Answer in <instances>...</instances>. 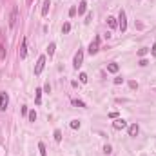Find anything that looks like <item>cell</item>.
<instances>
[{
  "label": "cell",
  "mask_w": 156,
  "mask_h": 156,
  "mask_svg": "<svg viewBox=\"0 0 156 156\" xmlns=\"http://www.w3.org/2000/svg\"><path fill=\"white\" fill-rule=\"evenodd\" d=\"M118 29L122 33L127 31V17H125V11L120 9V15H118Z\"/></svg>",
  "instance_id": "cell-1"
},
{
  "label": "cell",
  "mask_w": 156,
  "mask_h": 156,
  "mask_svg": "<svg viewBox=\"0 0 156 156\" xmlns=\"http://www.w3.org/2000/svg\"><path fill=\"white\" fill-rule=\"evenodd\" d=\"M82 64H84V51L82 49H78L76 51V55H75V58H73V67L78 71L82 67Z\"/></svg>",
  "instance_id": "cell-2"
},
{
  "label": "cell",
  "mask_w": 156,
  "mask_h": 156,
  "mask_svg": "<svg viewBox=\"0 0 156 156\" xmlns=\"http://www.w3.org/2000/svg\"><path fill=\"white\" fill-rule=\"evenodd\" d=\"M87 51H89V55H96L100 51V36H95V40L89 44V49Z\"/></svg>",
  "instance_id": "cell-3"
},
{
  "label": "cell",
  "mask_w": 156,
  "mask_h": 156,
  "mask_svg": "<svg viewBox=\"0 0 156 156\" xmlns=\"http://www.w3.org/2000/svg\"><path fill=\"white\" fill-rule=\"evenodd\" d=\"M9 105V96L7 93H0V111H6Z\"/></svg>",
  "instance_id": "cell-4"
},
{
  "label": "cell",
  "mask_w": 156,
  "mask_h": 156,
  "mask_svg": "<svg viewBox=\"0 0 156 156\" xmlns=\"http://www.w3.org/2000/svg\"><path fill=\"white\" fill-rule=\"evenodd\" d=\"M44 65H46V56H38V62H36V65H35V75H40V73L44 71Z\"/></svg>",
  "instance_id": "cell-5"
},
{
  "label": "cell",
  "mask_w": 156,
  "mask_h": 156,
  "mask_svg": "<svg viewBox=\"0 0 156 156\" xmlns=\"http://www.w3.org/2000/svg\"><path fill=\"white\" fill-rule=\"evenodd\" d=\"M113 127H114L116 131H122V129H125V127H127V122H125L124 118H114V122H113Z\"/></svg>",
  "instance_id": "cell-6"
},
{
  "label": "cell",
  "mask_w": 156,
  "mask_h": 156,
  "mask_svg": "<svg viewBox=\"0 0 156 156\" xmlns=\"http://www.w3.org/2000/svg\"><path fill=\"white\" fill-rule=\"evenodd\" d=\"M17 20H18V7H13L11 17H9V27H15V26H17Z\"/></svg>",
  "instance_id": "cell-7"
},
{
  "label": "cell",
  "mask_w": 156,
  "mask_h": 156,
  "mask_svg": "<svg viewBox=\"0 0 156 156\" xmlns=\"http://www.w3.org/2000/svg\"><path fill=\"white\" fill-rule=\"evenodd\" d=\"M18 55H20L22 60L27 56V38H24V40H22V46H20V51H18Z\"/></svg>",
  "instance_id": "cell-8"
},
{
  "label": "cell",
  "mask_w": 156,
  "mask_h": 156,
  "mask_svg": "<svg viewBox=\"0 0 156 156\" xmlns=\"http://www.w3.org/2000/svg\"><path fill=\"white\" fill-rule=\"evenodd\" d=\"M140 133V127H138V124H133V125H129V136L131 138H136Z\"/></svg>",
  "instance_id": "cell-9"
},
{
  "label": "cell",
  "mask_w": 156,
  "mask_h": 156,
  "mask_svg": "<svg viewBox=\"0 0 156 156\" xmlns=\"http://www.w3.org/2000/svg\"><path fill=\"white\" fill-rule=\"evenodd\" d=\"M49 7H51V0H46V2H44V6H42V17H47Z\"/></svg>",
  "instance_id": "cell-10"
},
{
  "label": "cell",
  "mask_w": 156,
  "mask_h": 156,
  "mask_svg": "<svg viewBox=\"0 0 156 156\" xmlns=\"http://www.w3.org/2000/svg\"><path fill=\"white\" fill-rule=\"evenodd\" d=\"M118 69H120V65L116 64V62H111V64L107 65V71L109 73H118Z\"/></svg>",
  "instance_id": "cell-11"
},
{
  "label": "cell",
  "mask_w": 156,
  "mask_h": 156,
  "mask_svg": "<svg viewBox=\"0 0 156 156\" xmlns=\"http://www.w3.org/2000/svg\"><path fill=\"white\" fill-rule=\"evenodd\" d=\"M35 102H36V105L42 104V89H36L35 91Z\"/></svg>",
  "instance_id": "cell-12"
},
{
  "label": "cell",
  "mask_w": 156,
  "mask_h": 156,
  "mask_svg": "<svg viewBox=\"0 0 156 156\" xmlns=\"http://www.w3.org/2000/svg\"><path fill=\"white\" fill-rule=\"evenodd\" d=\"M55 51H56V44H55V42H51L49 46H47V55L53 56V55H55Z\"/></svg>",
  "instance_id": "cell-13"
},
{
  "label": "cell",
  "mask_w": 156,
  "mask_h": 156,
  "mask_svg": "<svg viewBox=\"0 0 156 156\" xmlns=\"http://www.w3.org/2000/svg\"><path fill=\"white\" fill-rule=\"evenodd\" d=\"M107 24H109V27H118V22H116V18L114 17H109V18H107Z\"/></svg>",
  "instance_id": "cell-14"
},
{
  "label": "cell",
  "mask_w": 156,
  "mask_h": 156,
  "mask_svg": "<svg viewBox=\"0 0 156 156\" xmlns=\"http://www.w3.org/2000/svg\"><path fill=\"white\" fill-rule=\"evenodd\" d=\"M87 11V2H80V6H78V15H84Z\"/></svg>",
  "instance_id": "cell-15"
},
{
  "label": "cell",
  "mask_w": 156,
  "mask_h": 156,
  "mask_svg": "<svg viewBox=\"0 0 156 156\" xmlns=\"http://www.w3.org/2000/svg\"><path fill=\"white\" fill-rule=\"evenodd\" d=\"M38 151H40V156H47V153H46V145H44V142H38Z\"/></svg>",
  "instance_id": "cell-16"
},
{
  "label": "cell",
  "mask_w": 156,
  "mask_h": 156,
  "mask_svg": "<svg viewBox=\"0 0 156 156\" xmlns=\"http://www.w3.org/2000/svg\"><path fill=\"white\" fill-rule=\"evenodd\" d=\"M69 31H71V24H69V22H65L64 26H62V33H64V35H67Z\"/></svg>",
  "instance_id": "cell-17"
},
{
  "label": "cell",
  "mask_w": 156,
  "mask_h": 156,
  "mask_svg": "<svg viewBox=\"0 0 156 156\" xmlns=\"http://www.w3.org/2000/svg\"><path fill=\"white\" fill-rule=\"evenodd\" d=\"M71 129H80V122H78V120H71Z\"/></svg>",
  "instance_id": "cell-18"
},
{
  "label": "cell",
  "mask_w": 156,
  "mask_h": 156,
  "mask_svg": "<svg viewBox=\"0 0 156 156\" xmlns=\"http://www.w3.org/2000/svg\"><path fill=\"white\" fill-rule=\"evenodd\" d=\"M55 140H56V142H62V131L60 129L55 131Z\"/></svg>",
  "instance_id": "cell-19"
},
{
  "label": "cell",
  "mask_w": 156,
  "mask_h": 156,
  "mask_svg": "<svg viewBox=\"0 0 156 156\" xmlns=\"http://www.w3.org/2000/svg\"><path fill=\"white\" fill-rule=\"evenodd\" d=\"M71 104L75 105V107H85V104H84V102H82V100H73Z\"/></svg>",
  "instance_id": "cell-20"
},
{
  "label": "cell",
  "mask_w": 156,
  "mask_h": 156,
  "mask_svg": "<svg viewBox=\"0 0 156 156\" xmlns=\"http://www.w3.org/2000/svg\"><path fill=\"white\" fill-rule=\"evenodd\" d=\"M29 122H36V111H29Z\"/></svg>",
  "instance_id": "cell-21"
},
{
  "label": "cell",
  "mask_w": 156,
  "mask_h": 156,
  "mask_svg": "<svg viewBox=\"0 0 156 156\" xmlns=\"http://www.w3.org/2000/svg\"><path fill=\"white\" fill-rule=\"evenodd\" d=\"M87 80H89V76H87L85 73H80V82L82 84H87Z\"/></svg>",
  "instance_id": "cell-22"
},
{
  "label": "cell",
  "mask_w": 156,
  "mask_h": 156,
  "mask_svg": "<svg viewBox=\"0 0 156 156\" xmlns=\"http://www.w3.org/2000/svg\"><path fill=\"white\" fill-rule=\"evenodd\" d=\"M147 53H149V49H147V47H142V49H138V56H145Z\"/></svg>",
  "instance_id": "cell-23"
},
{
  "label": "cell",
  "mask_w": 156,
  "mask_h": 156,
  "mask_svg": "<svg viewBox=\"0 0 156 156\" xmlns=\"http://www.w3.org/2000/svg\"><path fill=\"white\" fill-rule=\"evenodd\" d=\"M104 153H105V154H111V153H113V147H111L109 143H107V145H104Z\"/></svg>",
  "instance_id": "cell-24"
},
{
  "label": "cell",
  "mask_w": 156,
  "mask_h": 156,
  "mask_svg": "<svg viewBox=\"0 0 156 156\" xmlns=\"http://www.w3.org/2000/svg\"><path fill=\"white\" fill-rule=\"evenodd\" d=\"M114 84H116V85L124 84V78H122V76H116V78H114Z\"/></svg>",
  "instance_id": "cell-25"
},
{
  "label": "cell",
  "mask_w": 156,
  "mask_h": 156,
  "mask_svg": "<svg viewBox=\"0 0 156 156\" xmlns=\"http://www.w3.org/2000/svg\"><path fill=\"white\" fill-rule=\"evenodd\" d=\"M129 87L131 89H138V84H136V82H129Z\"/></svg>",
  "instance_id": "cell-26"
},
{
  "label": "cell",
  "mask_w": 156,
  "mask_h": 156,
  "mask_svg": "<svg viewBox=\"0 0 156 156\" xmlns=\"http://www.w3.org/2000/svg\"><path fill=\"white\" fill-rule=\"evenodd\" d=\"M109 118H118V113H116V111H111V113H109Z\"/></svg>",
  "instance_id": "cell-27"
},
{
  "label": "cell",
  "mask_w": 156,
  "mask_h": 156,
  "mask_svg": "<svg viewBox=\"0 0 156 156\" xmlns=\"http://www.w3.org/2000/svg\"><path fill=\"white\" fill-rule=\"evenodd\" d=\"M44 91L49 95V93H51V85H49V84H46V85H44Z\"/></svg>",
  "instance_id": "cell-28"
},
{
  "label": "cell",
  "mask_w": 156,
  "mask_h": 156,
  "mask_svg": "<svg viewBox=\"0 0 156 156\" xmlns=\"http://www.w3.org/2000/svg\"><path fill=\"white\" fill-rule=\"evenodd\" d=\"M75 15H76V7H71L69 9V17H75Z\"/></svg>",
  "instance_id": "cell-29"
},
{
  "label": "cell",
  "mask_w": 156,
  "mask_h": 156,
  "mask_svg": "<svg viewBox=\"0 0 156 156\" xmlns=\"http://www.w3.org/2000/svg\"><path fill=\"white\" fill-rule=\"evenodd\" d=\"M147 64H149V62L145 60V58H142V60H140V65H142V67H145V65H147Z\"/></svg>",
  "instance_id": "cell-30"
},
{
  "label": "cell",
  "mask_w": 156,
  "mask_h": 156,
  "mask_svg": "<svg viewBox=\"0 0 156 156\" xmlns=\"http://www.w3.org/2000/svg\"><path fill=\"white\" fill-rule=\"evenodd\" d=\"M91 20H93V13H87V20H85V22H87V24H89Z\"/></svg>",
  "instance_id": "cell-31"
},
{
  "label": "cell",
  "mask_w": 156,
  "mask_h": 156,
  "mask_svg": "<svg viewBox=\"0 0 156 156\" xmlns=\"http://www.w3.org/2000/svg\"><path fill=\"white\" fill-rule=\"evenodd\" d=\"M20 111H22V114H27V107H26V105H22Z\"/></svg>",
  "instance_id": "cell-32"
},
{
  "label": "cell",
  "mask_w": 156,
  "mask_h": 156,
  "mask_svg": "<svg viewBox=\"0 0 156 156\" xmlns=\"http://www.w3.org/2000/svg\"><path fill=\"white\" fill-rule=\"evenodd\" d=\"M151 53H153V55L156 56V42H154V46H153V49H151Z\"/></svg>",
  "instance_id": "cell-33"
},
{
  "label": "cell",
  "mask_w": 156,
  "mask_h": 156,
  "mask_svg": "<svg viewBox=\"0 0 156 156\" xmlns=\"http://www.w3.org/2000/svg\"><path fill=\"white\" fill-rule=\"evenodd\" d=\"M27 4H29V6H31V4H33V0H27Z\"/></svg>",
  "instance_id": "cell-34"
}]
</instances>
